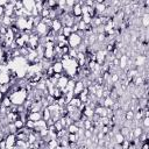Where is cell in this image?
<instances>
[{
    "label": "cell",
    "instance_id": "6da1fadb",
    "mask_svg": "<svg viewBox=\"0 0 149 149\" xmlns=\"http://www.w3.org/2000/svg\"><path fill=\"white\" fill-rule=\"evenodd\" d=\"M28 91L26 90V87H20L16 91H13L12 93L7 94V97H9L12 105L13 106H20V105H24V101L28 97Z\"/></svg>",
    "mask_w": 149,
    "mask_h": 149
},
{
    "label": "cell",
    "instance_id": "7a4b0ae2",
    "mask_svg": "<svg viewBox=\"0 0 149 149\" xmlns=\"http://www.w3.org/2000/svg\"><path fill=\"white\" fill-rule=\"evenodd\" d=\"M83 38L78 35V34H71L69 37H68V44H69V47L70 48H72V49H76L79 44H81L83 42Z\"/></svg>",
    "mask_w": 149,
    "mask_h": 149
},
{
    "label": "cell",
    "instance_id": "3957f363",
    "mask_svg": "<svg viewBox=\"0 0 149 149\" xmlns=\"http://www.w3.org/2000/svg\"><path fill=\"white\" fill-rule=\"evenodd\" d=\"M5 142H6V149H13L16 142V136L15 134H8L5 137Z\"/></svg>",
    "mask_w": 149,
    "mask_h": 149
},
{
    "label": "cell",
    "instance_id": "277c9868",
    "mask_svg": "<svg viewBox=\"0 0 149 149\" xmlns=\"http://www.w3.org/2000/svg\"><path fill=\"white\" fill-rule=\"evenodd\" d=\"M84 88H85V84H84V81H83V80H77L76 84H74V87H73V90H72V92H73V97H78L79 93H80Z\"/></svg>",
    "mask_w": 149,
    "mask_h": 149
},
{
    "label": "cell",
    "instance_id": "5b68a950",
    "mask_svg": "<svg viewBox=\"0 0 149 149\" xmlns=\"http://www.w3.org/2000/svg\"><path fill=\"white\" fill-rule=\"evenodd\" d=\"M14 24H15V27L20 31H23V30L27 29V19H24V17H17Z\"/></svg>",
    "mask_w": 149,
    "mask_h": 149
},
{
    "label": "cell",
    "instance_id": "8992f818",
    "mask_svg": "<svg viewBox=\"0 0 149 149\" xmlns=\"http://www.w3.org/2000/svg\"><path fill=\"white\" fill-rule=\"evenodd\" d=\"M69 79H70V78H69L66 74H62V76H61V78L57 80V85H56V87H57V88H59V90L65 88V86L68 85Z\"/></svg>",
    "mask_w": 149,
    "mask_h": 149
},
{
    "label": "cell",
    "instance_id": "52a82bcc",
    "mask_svg": "<svg viewBox=\"0 0 149 149\" xmlns=\"http://www.w3.org/2000/svg\"><path fill=\"white\" fill-rule=\"evenodd\" d=\"M51 69L54 71V73H63V65L61 61H54L51 64Z\"/></svg>",
    "mask_w": 149,
    "mask_h": 149
},
{
    "label": "cell",
    "instance_id": "ba28073f",
    "mask_svg": "<svg viewBox=\"0 0 149 149\" xmlns=\"http://www.w3.org/2000/svg\"><path fill=\"white\" fill-rule=\"evenodd\" d=\"M147 62V56L144 55H137L135 58V65L136 68H143Z\"/></svg>",
    "mask_w": 149,
    "mask_h": 149
},
{
    "label": "cell",
    "instance_id": "9c48e42d",
    "mask_svg": "<svg viewBox=\"0 0 149 149\" xmlns=\"http://www.w3.org/2000/svg\"><path fill=\"white\" fill-rule=\"evenodd\" d=\"M10 84V74L9 71L7 72H0V85Z\"/></svg>",
    "mask_w": 149,
    "mask_h": 149
},
{
    "label": "cell",
    "instance_id": "30bf717a",
    "mask_svg": "<svg viewBox=\"0 0 149 149\" xmlns=\"http://www.w3.org/2000/svg\"><path fill=\"white\" fill-rule=\"evenodd\" d=\"M94 114H98L100 118H105V116H107L108 112H107V108L106 107H104V106H97L94 108Z\"/></svg>",
    "mask_w": 149,
    "mask_h": 149
},
{
    "label": "cell",
    "instance_id": "8fae6325",
    "mask_svg": "<svg viewBox=\"0 0 149 149\" xmlns=\"http://www.w3.org/2000/svg\"><path fill=\"white\" fill-rule=\"evenodd\" d=\"M27 118H28V120L36 122V121L42 119V113L41 112H30V113H28Z\"/></svg>",
    "mask_w": 149,
    "mask_h": 149
},
{
    "label": "cell",
    "instance_id": "7c38bea8",
    "mask_svg": "<svg viewBox=\"0 0 149 149\" xmlns=\"http://www.w3.org/2000/svg\"><path fill=\"white\" fill-rule=\"evenodd\" d=\"M62 28H63V24H62V22H61V20H59V19H55V20H52L51 29H52L56 34H57Z\"/></svg>",
    "mask_w": 149,
    "mask_h": 149
},
{
    "label": "cell",
    "instance_id": "4fadbf2b",
    "mask_svg": "<svg viewBox=\"0 0 149 149\" xmlns=\"http://www.w3.org/2000/svg\"><path fill=\"white\" fill-rule=\"evenodd\" d=\"M22 5H23V8H24L26 10H28V12L31 13L33 8L35 7V1H34V0H23V1H22Z\"/></svg>",
    "mask_w": 149,
    "mask_h": 149
},
{
    "label": "cell",
    "instance_id": "5bb4252c",
    "mask_svg": "<svg viewBox=\"0 0 149 149\" xmlns=\"http://www.w3.org/2000/svg\"><path fill=\"white\" fill-rule=\"evenodd\" d=\"M55 56V51L54 49H44V54H43V58L47 61H52Z\"/></svg>",
    "mask_w": 149,
    "mask_h": 149
},
{
    "label": "cell",
    "instance_id": "9a60e30c",
    "mask_svg": "<svg viewBox=\"0 0 149 149\" xmlns=\"http://www.w3.org/2000/svg\"><path fill=\"white\" fill-rule=\"evenodd\" d=\"M127 61H128V56L127 55H121V57L119 58V68L121 70L127 68Z\"/></svg>",
    "mask_w": 149,
    "mask_h": 149
},
{
    "label": "cell",
    "instance_id": "2e32d148",
    "mask_svg": "<svg viewBox=\"0 0 149 149\" xmlns=\"http://www.w3.org/2000/svg\"><path fill=\"white\" fill-rule=\"evenodd\" d=\"M140 21H141L142 27L143 28H147L149 26V13H143V15L141 16Z\"/></svg>",
    "mask_w": 149,
    "mask_h": 149
},
{
    "label": "cell",
    "instance_id": "e0dca14e",
    "mask_svg": "<svg viewBox=\"0 0 149 149\" xmlns=\"http://www.w3.org/2000/svg\"><path fill=\"white\" fill-rule=\"evenodd\" d=\"M41 113H42V119L44 120V121H48L50 118H51V114H50V111L47 108V107H43V109L41 111Z\"/></svg>",
    "mask_w": 149,
    "mask_h": 149
},
{
    "label": "cell",
    "instance_id": "ac0fdd59",
    "mask_svg": "<svg viewBox=\"0 0 149 149\" xmlns=\"http://www.w3.org/2000/svg\"><path fill=\"white\" fill-rule=\"evenodd\" d=\"M132 130H133V136H134V139H139V137L141 136V134L143 133V129H142L141 126L135 127V128H133Z\"/></svg>",
    "mask_w": 149,
    "mask_h": 149
},
{
    "label": "cell",
    "instance_id": "d6986e66",
    "mask_svg": "<svg viewBox=\"0 0 149 149\" xmlns=\"http://www.w3.org/2000/svg\"><path fill=\"white\" fill-rule=\"evenodd\" d=\"M1 105H2L3 107H6V108H9V107L12 106V101H10L9 97H7V95H3L2 100H1Z\"/></svg>",
    "mask_w": 149,
    "mask_h": 149
},
{
    "label": "cell",
    "instance_id": "ffe728a7",
    "mask_svg": "<svg viewBox=\"0 0 149 149\" xmlns=\"http://www.w3.org/2000/svg\"><path fill=\"white\" fill-rule=\"evenodd\" d=\"M113 104H114V100H113L111 97H106V98H104V107H106V108H111V107L113 106Z\"/></svg>",
    "mask_w": 149,
    "mask_h": 149
},
{
    "label": "cell",
    "instance_id": "44dd1931",
    "mask_svg": "<svg viewBox=\"0 0 149 149\" xmlns=\"http://www.w3.org/2000/svg\"><path fill=\"white\" fill-rule=\"evenodd\" d=\"M66 130H68L69 134H77L78 130H79V128H78L74 123H72V125H69V126L66 127Z\"/></svg>",
    "mask_w": 149,
    "mask_h": 149
},
{
    "label": "cell",
    "instance_id": "7402d4cb",
    "mask_svg": "<svg viewBox=\"0 0 149 149\" xmlns=\"http://www.w3.org/2000/svg\"><path fill=\"white\" fill-rule=\"evenodd\" d=\"M69 105H71V106L76 107V108H78V107L81 105V101L79 100V98H78V97H73V98L71 99V101L69 102Z\"/></svg>",
    "mask_w": 149,
    "mask_h": 149
},
{
    "label": "cell",
    "instance_id": "603a6c76",
    "mask_svg": "<svg viewBox=\"0 0 149 149\" xmlns=\"http://www.w3.org/2000/svg\"><path fill=\"white\" fill-rule=\"evenodd\" d=\"M130 130H132V129H130L129 127L122 126V127L120 128V130H119V132H120V134H121V135H122V136H123V137L126 139V137L128 136V134H129V132H130Z\"/></svg>",
    "mask_w": 149,
    "mask_h": 149
},
{
    "label": "cell",
    "instance_id": "cb8c5ba5",
    "mask_svg": "<svg viewBox=\"0 0 149 149\" xmlns=\"http://www.w3.org/2000/svg\"><path fill=\"white\" fill-rule=\"evenodd\" d=\"M80 20L85 23V24H91V21H92V17L88 15V14H83L81 16H80Z\"/></svg>",
    "mask_w": 149,
    "mask_h": 149
},
{
    "label": "cell",
    "instance_id": "d4e9b609",
    "mask_svg": "<svg viewBox=\"0 0 149 149\" xmlns=\"http://www.w3.org/2000/svg\"><path fill=\"white\" fill-rule=\"evenodd\" d=\"M114 140H115V143L121 144V143L125 141V137L120 134V132H116V133H115V135H114Z\"/></svg>",
    "mask_w": 149,
    "mask_h": 149
},
{
    "label": "cell",
    "instance_id": "484cf974",
    "mask_svg": "<svg viewBox=\"0 0 149 149\" xmlns=\"http://www.w3.org/2000/svg\"><path fill=\"white\" fill-rule=\"evenodd\" d=\"M71 34H72V33H71V28H69V27H63V28H62V35H63L65 38H68Z\"/></svg>",
    "mask_w": 149,
    "mask_h": 149
},
{
    "label": "cell",
    "instance_id": "4316f807",
    "mask_svg": "<svg viewBox=\"0 0 149 149\" xmlns=\"http://www.w3.org/2000/svg\"><path fill=\"white\" fill-rule=\"evenodd\" d=\"M125 119H126L127 121H132V120L134 119V111H130V109L126 111V114H125Z\"/></svg>",
    "mask_w": 149,
    "mask_h": 149
},
{
    "label": "cell",
    "instance_id": "83f0119b",
    "mask_svg": "<svg viewBox=\"0 0 149 149\" xmlns=\"http://www.w3.org/2000/svg\"><path fill=\"white\" fill-rule=\"evenodd\" d=\"M102 42H106V34L102 33V34H97V43H102Z\"/></svg>",
    "mask_w": 149,
    "mask_h": 149
},
{
    "label": "cell",
    "instance_id": "f1b7e54d",
    "mask_svg": "<svg viewBox=\"0 0 149 149\" xmlns=\"http://www.w3.org/2000/svg\"><path fill=\"white\" fill-rule=\"evenodd\" d=\"M119 79H120V77H119L118 73H112V74L109 76V80H111L112 84H116V83L119 81Z\"/></svg>",
    "mask_w": 149,
    "mask_h": 149
},
{
    "label": "cell",
    "instance_id": "f546056e",
    "mask_svg": "<svg viewBox=\"0 0 149 149\" xmlns=\"http://www.w3.org/2000/svg\"><path fill=\"white\" fill-rule=\"evenodd\" d=\"M49 12H50V9H49L48 7H43V9H42L40 16H41V17H49Z\"/></svg>",
    "mask_w": 149,
    "mask_h": 149
},
{
    "label": "cell",
    "instance_id": "4dcf8cb0",
    "mask_svg": "<svg viewBox=\"0 0 149 149\" xmlns=\"http://www.w3.org/2000/svg\"><path fill=\"white\" fill-rule=\"evenodd\" d=\"M13 123H14V125H15V127H16V129H17V130H19V129H21V128H23V127H24V122H23V121H21V120H20V119H17V120H16V121H14V122H13Z\"/></svg>",
    "mask_w": 149,
    "mask_h": 149
},
{
    "label": "cell",
    "instance_id": "1f68e13d",
    "mask_svg": "<svg viewBox=\"0 0 149 149\" xmlns=\"http://www.w3.org/2000/svg\"><path fill=\"white\" fill-rule=\"evenodd\" d=\"M24 127L28 128V129H34L35 128V122L34 121H30V120H27L24 122Z\"/></svg>",
    "mask_w": 149,
    "mask_h": 149
},
{
    "label": "cell",
    "instance_id": "d6a6232c",
    "mask_svg": "<svg viewBox=\"0 0 149 149\" xmlns=\"http://www.w3.org/2000/svg\"><path fill=\"white\" fill-rule=\"evenodd\" d=\"M92 128V122H91V119H87L84 121V129L85 130H90Z\"/></svg>",
    "mask_w": 149,
    "mask_h": 149
},
{
    "label": "cell",
    "instance_id": "836d02e7",
    "mask_svg": "<svg viewBox=\"0 0 149 149\" xmlns=\"http://www.w3.org/2000/svg\"><path fill=\"white\" fill-rule=\"evenodd\" d=\"M49 19H50V20L58 19V17H57V13H56L55 9H50V12H49Z\"/></svg>",
    "mask_w": 149,
    "mask_h": 149
},
{
    "label": "cell",
    "instance_id": "e575fe53",
    "mask_svg": "<svg viewBox=\"0 0 149 149\" xmlns=\"http://www.w3.org/2000/svg\"><path fill=\"white\" fill-rule=\"evenodd\" d=\"M54 127H55V129H56V133H58V132H61L62 129H64V128L62 127V125H61L59 121H56V122L54 123Z\"/></svg>",
    "mask_w": 149,
    "mask_h": 149
},
{
    "label": "cell",
    "instance_id": "d590c367",
    "mask_svg": "<svg viewBox=\"0 0 149 149\" xmlns=\"http://www.w3.org/2000/svg\"><path fill=\"white\" fill-rule=\"evenodd\" d=\"M93 136V133L91 132V130H84V139L85 140H88V139H91Z\"/></svg>",
    "mask_w": 149,
    "mask_h": 149
},
{
    "label": "cell",
    "instance_id": "8d00e7d4",
    "mask_svg": "<svg viewBox=\"0 0 149 149\" xmlns=\"http://www.w3.org/2000/svg\"><path fill=\"white\" fill-rule=\"evenodd\" d=\"M105 137V134H102L101 132H98V134H97V139L98 140H102Z\"/></svg>",
    "mask_w": 149,
    "mask_h": 149
},
{
    "label": "cell",
    "instance_id": "74e56055",
    "mask_svg": "<svg viewBox=\"0 0 149 149\" xmlns=\"http://www.w3.org/2000/svg\"><path fill=\"white\" fill-rule=\"evenodd\" d=\"M0 149H6V142H5V140H1L0 141Z\"/></svg>",
    "mask_w": 149,
    "mask_h": 149
},
{
    "label": "cell",
    "instance_id": "f35d334b",
    "mask_svg": "<svg viewBox=\"0 0 149 149\" xmlns=\"http://www.w3.org/2000/svg\"><path fill=\"white\" fill-rule=\"evenodd\" d=\"M140 149H149V146H148V142H143L142 143V147Z\"/></svg>",
    "mask_w": 149,
    "mask_h": 149
},
{
    "label": "cell",
    "instance_id": "ab89813d",
    "mask_svg": "<svg viewBox=\"0 0 149 149\" xmlns=\"http://www.w3.org/2000/svg\"><path fill=\"white\" fill-rule=\"evenodd\" d=\"M2 16H3V7H0V21H1Z\"/></svg>",
    "mask_w": 149,
    "mask_h": 149
},
{
    "label": "cell",
    "instance_id": "60d3db41",
    "mask_svg": "<svg viewBox=\"0 0 149 149\" xmlns=\"http://www.w3.org/2000/svg\"><path fill=\"white\" fill-rule=\"evenodd\" d=\"M2 98H3V93L1 92V90H0V104H1V100H2Z\"/></svg>",
    "mask_w": 149,
    "mask_h": 149
}]
</instances>
